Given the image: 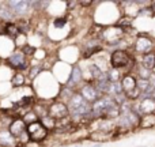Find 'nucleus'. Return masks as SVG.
Returning a JSON list of instances; mask_svg holds the SVG:
<instances>
[{
    "label": "nucleus",
    "mask_w": 155,
    "mask_h": 147,
    "mask_svg": "<svg viewBox=\"0 0 155 147\" xmlns=\"http://www.w3.org/2000/svg\"><path fill=\"white\" fill-rule=\"evenodd\" d=\"M153 10H154V12H155V2L153 3Z\"/></svg>",
    "instance_id": "nucleus-30"
},
{
    "label": "nucleus",
    "mask_w": 155,
    "mask_h": 147,
    "mask_svg": "<svg viewBox=\"0 0 155 147\" xmlns=\"http://www.w3.org/2000/svg\"><path fill=\"white\" fill-rule=\"evenodd\" d=\"M7 4L14 15H25L29 11L30 3L25 2V0H12V2H8Z\"/></svg>",
    "instance_id": "nucleus-4"
},
{
    "label": "nucleus",
    "mask_w": 155,
    "mask_h": 147,
    "mask_svg": "<svg viewBox=\"0 0 155 147\" xmlns=\"http://www.w3.org/2000/svg\"><path fill=\"white\" fill-rule=\"evenodd\" d=\"M25 131H26V124L23 123L22 119H15V120H12L10 124V127H8V132H10L15 139L18 136H21Z\"/></svg>",
    "instance_id": "nucleus-7"
},
{
    "label": "nucleus",
    "mask_w": 155,
    "mask_h": 147,
    "mask_svg": "<svg viewBox=\"0 0 155 147\" xmlns=\"http://www.w3.org/2000/svg\"><path fill=\"white\" fill-rule=\"evenodd\" d=\"M40 123H41V125H42L45 129H53L54 127H56V121H54L52 117H49V116L42 117Z\"/></svg>",
    "instance_id": "nucleus-19"
},
{
    "label": "nucleus",
    "mask_w": 155,
    "mask_h": 147,
    "mask_svg": "<svg viewBox=\"0 0 155 147\" xmlns=\"http://www.w3.org/2000/svg\"><path fill=\"white\" fill-rule=\"evenodd\" d=\"M120 85H121V89H123V93L127 94L136 89V78H134L132 75H125V76L121 79Z\"/></svg>",
    "instance_id": "nucleus-8"
},
{
    "label": "nucleus",
    "mask_w": 155,
    "mask_h": 147,
    "mask_svg": "<svg viewBox=\"0 0 155 147\" xmlns=\"http://www.w3.org/2000/svg\"><path fill=\"white\" fill-rule=\"evenodd\" d=\"M14 14L10 8H5V7H0V19L2 21H7V22H11L14 19Z\"/></svg>",
    "instance_id": "nucleus-18"
},
{
    "label": "nucleus",
    "mask_w": 155,
    "mask_h": 147,
    "mask_svg": "<svg viewBox=\"0 0 155 147\" xmlns=\"http://www.w3.org/2000/svg\"><path fill=\"white\" fill-rule=\"evenodd\" d=\"M40 71H41L40 67H33L31 71H30V78H31V79H34V78L37 76L38 74H40Z\"/></svg>",
    "instance_id": "nucleus-27"
},
{
    "label": "nucleus",
    "mask_w": 155,
    "mask_h": 147,
    "mask_svg": "<svg viewBox=\"0 0 155 147\" xmlns=\"http://www.w3.org/2000/svg\"><path fill=\"white\" fill-rule=\"evenodd\" d=\"M26 132L29 134L30 140H33V142H41V140H44L46 138V135H48V129L44 128L40 121L27 125Z\"/></svg>",
    "instance_id": "nucleus-1"
},
{
    "label": "nucleus",
    "mask_w": 155,
    "mask_h": 147,
    "mask_svg": "<svg viewBox=\"0 0 155 147\" xmlns=\"http://www.w3.org/2000/svg\"><path fill=\"white\" fill-rule=\"evenodd\" d=\"M94 147H101V145H97V146H94Z\"/></svg>",
    "instance_id": "nucleus-31"
},
{
    "label": "nucleus",
    "mask_w": 155,
    "mask_h": 147,
    "mask_svg": "<svg viewBox=\"0 0 155 147\" xmlns=\"http://www.w3.org/2000/svg\"><path fill=\"white\" fill-rule=\"evenodd\" d=\"M23 123L26 124V125H30V124H33V123H37L38 121V117H37V115H35L33 110H30V112H27L26 115L23 116Z\"/></svg>",
    "instance_id": "nucleus-20"
},
{
    "label": "nucleus",
    "mask_w": 155,
    "mask_h": 147,
    "mask_svg": "<svg viewBox=\"0 0 155 147\" xmlns=\"http://www.w3.org/2000/svg\"><path fill=\"white\" fill-rule=\"evenodd\" d=\"M8 63L10 65L18 68V70H23L26 68V56H25L22 52H14L10 57H8Z\"/></svg>",
    "instance_id": "nucleus-6"
},
{
    "label": "nucleus",
    "mask_w": 155,
    "mask_h": 147,
    "mask_svg": "<svg viewBox=\"0 0 155 147\" xmlns=\"http://www.w3.org/2000/svg\"><path fill=\"white\" fill-rule=\"evenodd\" d=\"M139 125L142 127V128H153V127H155V113L142 116Z\"/></svg>",
    "instance_id": "nucleus-13"
},
{
    "label": "nucleus",
    "mask_w": 155,
    "mask_h": 147,
    "mask_svg": "<svg viewBox=\"0 0 155 147\" xmlns=\"http://www.w3.org/2000/svg\"><path fill=\"white\" fill-rule=\"evenodd\" d=\"M151 97H153V98H154V99H155V90H154V91H153V94H151Z\"/></svg>",
    "instance_id": "nucleus-29"
},
{
    "label": "nucleus",
    "mask_w": 155,
    "mask_h": 147,
    "mask_svg": "<svg viewBox=\"0 0 155 147\" xmlns=\"http://www.w3.org/2000/svg\"><path fill=\"white\" fill-rule=\"evenodd\" d=\"M68 113H70V110L63 102H54L48 108V116L53 119L54 121L65 119L68 116Z\"/></svg>",
    "instance_id": "nucleus-2"
},
{
    "label": "nucleus",
    "mask_w": 155,
    "mask_h": 147,
    "mask_svg": "<svg viewBox=\"0 0 155 147\" xmlns=\"http://www.w3.org/2000/svg\"><path fill=\"white\" fill-rule=\"evenodd\" d=\"M98 129L101 132H104V134H106V132L113 131V129H114V123H113L112 120H107V119H102Z\"/></svg>",
    "instance_id": "nucleus-17"
},
{
    "label": "nucleus",
    "mask_w": 155,
    "mask_h": 147,
    "mask_svg": "<svg viewBox=\"0 0 155 147\" xmlns=\"http://www.w3.org/2000/svg\"><path fill=\"white\" fill-rule=\"evenodd\" d=\"M90 71H91V74H93V78L94 79H98L99 76H101V70H99L98 67H97L95 64H93V65H90Z\"/></svg>",
    "instance_id": "nucleus-24"
},
{
    "label": "nucleus",
    "mask_w": 155,
    "mask_h": 147,
    "mask_svg": "<svg viewBox=\"0 0 155 147\" xmlns=\"http://www.w3.org/2000/svg\"><path fill=\"white\" fill-rule=\"evenodd\" d=\"M110 62H112V65L114 70H118V68L125 67L129 63V56L125 51H114L112 53V57H110Z\"/></svg>",
    "instance_id": "nucleus-3"
},
{
    "label": "nucleus",
    "mask_w": 155,
    "mask_h": 147,
    "mask_svg": "<svg viewBox=\"0 0 155 147\" xmlns=\"http://www.w3.org/2000/svg\"><path fill=\"white\" fill-rule=\"evenodd\" d=\"M84 102L86 101L82 98L80 94H74V95H71V98H70V108H68V110H71V112L74 113L76 109H79Z\"/></svg>",
    "instance_id": "nucleus-12"
},
{
    "label": "nucleus",
    "mask_w": 155,
    "mask_h": 147,
    "mask_svg": "<svg viewBox=\"0 0 155 147\" xmlns=\"http://www.w3.org/2000/svg\"><path fill=\"white\" fill-rule=\"evenodd\" d=\"M80 95H82V98L84 99L87 104H90V102L94 104V102L99 98V94H98V91L95 90V86H91V85L83 86L82 91H80Z\"/></svg>",
    "instance_id": "nucleus-5"
},
{
    "label": "nucleus",
    "mask_w": 155,
    "mask_h": 147,
    "mask_svg": "<svg viewBox=\"0 0 155 147\" xmlns=\"http://www.w3.org/2000/svg\"><path fill=\"white\" fill-rule=\"evenodd\" d=\"M4 32H5V34L11 38H16L19 34H21L18 26H16V23H7L5 27H4Z\"/></svg>",
    "instance_id": "nucleus-16"
},
{
    "label": "nucleus",
    "mask_w": 155,
    "mask_h": 147,
    "mask_svg": "<svg viewBox=\"0 0 155 147\" xmlns=\"http://www.w3.org/2000/svg\"><path fill=\"white\" fill-rule=\"evenodd\" d=\"M16 139H18L21 143H27V142H29V140H30V136H29V134H27V132L25 131L23 134H22L21 136H18V138H16Z\"/></svg>",
    "instance_id": "nucleus-26"
},
{
    "label": "nucleus",
    "mask_w": 155,
    "mask_h": 147,
    "mask_svg": "<svg viewBox=\"0 0 155 147\" xmlns=\"http://www.w3.org/2000/svg\"><path fill=\"white\" fill-rule=\"evenodd\" d=\"M107 79H109L110 83H116L118 79H120V74H118V70H114V68H112L110 70V72L107 74Z\"/></svg>",
    "instance_id": "nucleus-23"
},
{
    "label": "nucleus",
    "mask_w": 155,
    "mask_h": 147,
    "mask_svg": "<svg viewBox=\"0 0 155 147\" xmlns=\"http://www.w3.org/2000/svg\"><path fill=\"white\" fill-rule=\"evenodd\" d=\"M64 25H65L64 19H56V21H54V26L56 27H63Z\"/></svg>",
    "instance_id": "nucleus-28"
},
{
    "label": "nucleus",
    "mask_w": 155,
    "mask_h": 147,
    "mask_svg": "<svg viewBox=\"0 0 155 147\" xmlns=\"http://www.w3.org/2000/svg\"><path fill=\"white\" fill-rule=\"evenodd\" d=\"M25 83V76L22 74H15L12 76V79H11V85L15 86V87H19V86H22Z\"/></svg>",
    "instance_id": "nucleus-22"
},
{
    "label": "nucleus",
    "mask_w": 155,
    "mask_h": 147,
    "mask_svg": "<svg viewBox=\"0 0 155 147\" xmlns=\"http://www.w3.org/2000/svg\"><path fill=\"white\" fill-rule=\"evenodd\" d=\"M143 68H146L148 71L155 68V55L154 53L148 52V53H146L143 56Z\"/></svg>",
    "instance_id": "nucleus-15"
},
{
    "label": "nucleus",
    "mask_w": 155,
    "mask_h": 147,
    "mask_svg": "<svg viewBox=\"0 0 155 147\" xmlns=\"http://www.w3.org/2000/svg\"><path fill=\"white\" fill-rule=\"evenodd\" d=\"M15 143V138L8 132V129H2L0 131V146L10 147Z\"/></svg>",
    "instance_id": "nucleus-11"
},
{
    "label": "nucleus",
    "mask_w": 155,
    "mask_h": 147,
    "mask_svg": "<svg viewBox=\"0 0 155 147\" xmlns=\"http://www.w3.org/2000/svg\"><path fill=\"white\" fill-rule=\"evenodd\" d=\"M124 119L128 121L129 127H136L140 123V116L136 113V110H129L128 113H125V117Z\"/></svg>",
    "instance_id": "nucleus-14"
},
{
    "label": "nucleus",
    "mask_w": 155,
    "mask_h": 147,
    "mask_svg": "<svg viewBox=\"0 0 155 147\" xmlns=\"http://www.w3.org/2000/svg\"><path fill=\"white\" fill-rule=\"evenodd\" d=\"M140 109L144 115H150V113H155V99L153 97H147L142 101L140 104Z\"/></svg>",
    "instance_id": "nucleus-10"
},
{
    "label": "nucleus",
    "mask_w": 155,
    "mask_h": 147,
    "mask_svg": "<svg viewBox=\"0 0 155 147\" xmlns=\"http://www.w3.org/2000/svg\"><path fill=\"white\" fill-rule=\"evenodd\" d=\"M135 48H136V51L139 52V53L146 55L151 51V48H153V42H151V40H148V38H146V37H139L137 41H136Z\"/></svg>",
    "instance_id": "nucleus-9"
},
{
    "label": "nucleus",
    "mask_w": 155,
    "mask_h": 147,
    "mask_svg": "<svg viewBox=\"0 0 155 147\" xmlns=\"http://www.w3.org/2000/svg\"><path fill=\"white\" fill-rule=\"evenodd\" d=\"M74 83H79L82 80V71L79 67H74L72 68V74H71V79Z\"/></svg>",
    "instance_id": "nucleus-21"
},
{
    "label": "nucleus",
    "mask_w": 155,
    "mask_h": 147,
    "mask_svg": "<svg viewBox=\"0 0 155 147\" xmlns=\"http://www.w3.org/2000/svg\"><path fill=\"white\" fill-rule=\"evenodd\" d=\"M139 75H140V78H139V79H147L148 80V78H150V71H148V70H146V68H140V70H139Z\"/></svg>",
    "instance_id": "nucleus-25"
}]
</instances>
